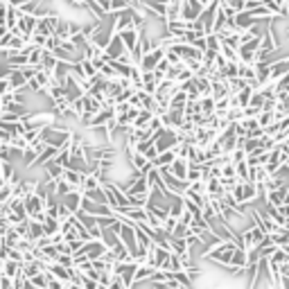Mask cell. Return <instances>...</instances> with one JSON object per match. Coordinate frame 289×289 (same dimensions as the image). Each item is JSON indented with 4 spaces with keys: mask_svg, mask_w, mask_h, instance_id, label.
<instances>
[{
    "mask_svg": "<svg viewBox=\"0 0 289 289\" xmlns=\"http://www.w3.org/2000/svg\"><path fill=\"white\" fill-rule=\"evenodd\" d=\"M23 289H36V287H34V285H32V280L27 278V283H25V287H23Z\"/></svg>",
    "mask_w": 289,
    "mask_h": 289,
    "instance_id": "cell-18",
    "label": "cell"
},
{
    "mask_svg": "<svg viewBox=\"0 0 289 289\" xmlns=\"http://www.w3.org/2000/svg\"><path fill=\"white\" fill-rule=\"evenodd\" d=\"M0 289H16L14 280L7 278V276H0Z\"/></svg>",
    "mask_w": 289,
    "mask_h": 289,
    "instance_id": "cell-17",
    "label": "cell"
},
{
    "mask_svg": "<svg viewBox=\"0 0 289 289\" xmlns=\"http://www.w3.org/2000/svg\"><path fill=\"white\" fill-rule=\"evenodd\" d=\"M253 93H255V88H251V86H247L244 91H240L235 95V100H237V104H240L242 108H247L249 104H251V97H253Z\"/></svg>",
    "mask_w": 289,
    "mask_h": 289,
    "instance_id": "cell-10",
    "label": "cell"
},
{
    "mask_svg": "<svg viewBox=\"0 0 289 289\" xmlns=\"http://www.w3.org/2000/svg\"><path fill=\"white\" fill-rule=\"evenodd\" d=\"M61 201L77 215L81 210V204H84V192H81V190H72V192H68L66 197H61Z\"/></svg>",
    "mask_w": 289,
    "mask_h": 289,
    "instance_id": "cell-4",
    "label": "cell"
},
{
    "mask_svg": "<svg viewBox=\"0 0 289 289\" xmlns=\"http://www.w3.org/2000/svg\"><path fill=\"white\" fill-rule=\"evenodd\" d=\"M154 115H156V113H151L149 108H143V111H140V115H138V118H136L134 127H138V129H144V127H147V124L151 122V120H154Z\"/></svg>",
    "mask_w": 289,
    "mask_h": 289,
    "instance_id": "cell-11",
    "label": "cell"
},
{
    "mask_svg": "<svg viewBox=\"0 0 289 289\" xmlns=\"http://www.w3.org/2000/svg\"><path fill=\"white\" fill-rule=\"evenodd\" d=\"M228 5L233 7V9L240 14V11H244L247 9V0H228Z\"/></svg>",
    "mask_w": 289,
    "mask_h": 289,
    "instance_id": "cell-16",
    "label": "cell"
},
{
    "mask_svg": "<svg viewBox=\"0 0 289 289\" xmlns=\"http://www.w3.org/2000/svg\"><path fill=\"white\" fill-rule=\"evenodd\" d=\"M269 262H273V264H285V262H289V255L285 253V249H278V251L273 253L271 257H269Z\"/></svg>",
    "mask_w": 289,
    "mask_h": 289,
    "instance_id": "cell-14",
    "label": "cell"
},
{
    "mask_svg": "<svg viewBox=\"0 0 289 289\" xmlns=\"http://www.w3.org/2000/svg\"><path fill=\"white\" fill-rule=\"evenodd\" d=\"M120 36H122V41H124L129 52H134L138 41H140V30H136V27L134 30H124V32H120Z\"/></svg>",
    "mask_w": 289,
    "mask_h": 289,
    "instance_id": "cell-7",
    "label": "cell"
},
{
    "mask_svg": "<svg viewBox=\"0 0 289 289\" xmlns=\"http://www.w3.org/2000/svg\"><path fill=\"white\" fill-rule=\"evenodd\" d=\"M170 172H172V174H174L177 179H181V181H187V172H190V161H187V158H181V156H179L177 161L172 163Z\"/></svg>",
    "mask_w": 289,
    "mask_h": 289,
    "instance_id": "cell-6",
    "label": "cell"
},
{
    "mask_svg": "<svg viewBox=\"0 0 289 289\" xmlns=\"http://www.w3.org/2000/svg\"><path fill=\"white\" fill-rule=\"evenodd\" d=\"M124 9H129V0H111V14H120Z\"/></svg>",
    "mask_w": 289,
    "mask_h": 289,
    "instance_id": "cell-15",
    "label": "cell"
},
{
    "mask_svg": "<svg viewBox=\"0 0 289 289\" xmlns=\"http://www.w3.org/2000/svg\"><path fill=\"white\" fill-rule=\"evenodd\" d=\"M23 273V262H16V260H9V257H2L0 262V276H7V278H18Z\"/></svg>",
    "mask_w": 289,
    "mask_h": 289,
    "instance_id": "cell-3",
    "label": "cell"
},
{
    "mask_svg": "<svg viewBox=\"0 0 289 289\" xmlns=\"http://www.w3.org/2000/svg\"><path fill=\"white\" fill-rule=\"evenodd\" d=\"M134 14H136L134 7H129V9H124V11H120V14H115V34L124 32V30H134V27H136Z\"/></svg>",
    "mask_w": 289,
    "mask_h": 289,
    "instance_id": "cell-2",
    "label": "cell"
},
{
    "mask_svg": "<svg viewBox=\"0 0 289 289\" xmlns=\"http://www.w3.org/2000/svg\"><path fill=\"white\" fill-rule=\"evenodd\" d=\"M280 249H285V253L289 255V244H285V247H280Z\"/></svg>",
    "mask_w": 289,
    "mask_h": 289,
    "instance_id": "cell-19",
    "label": "cell"
},
{
    "mask_svg": "<svg viewBox=\"0 0 289 289\" xmlns=\"http://www.w3.org/2000/svg\"><path fill=\"white\" fill-rule=\"evenodd\" d=\"M124 52H127V45H124L122 36L115 34V36L111 38V43L107 45V50H104V57H107V61H115V59H120Z\"/></svg>",
    "mask_w": 289,
    "mask_h": 289,
    "instance_id": "cell-1",
    "label": "cell"
},
{
    "mask_svg": "<svg viewBox=\"0 0 289 289\" xmlns=\"http://www.w3.org/2000/svg\"><path fill=\"white\" fill-rule=\"evenodd\" d=\"M235 170H237V179H242V181H251V165H249V161L237 163Z\"/></svg>",
    "mask_w": 289,
    "mask_h": 289,
    "instance_id": "cell-12",
    "label": "cell"
},
{
    "mask_svg": "<svg viewBox=\"0 0 289 289\" xmlns=\"http://www.w3.org/2000/svg\"><path fill=\"white\" fill-rule=\"evenodd\" d=\"M271 242L276 244V247H285V244H289V228L287 226H280V228L271 235Z\"/></svg>",
    "mask_w": 289,
    "mask_h": 289,
    "instance_id": "cell-9",
    "label": "cell"
},
{
    "mask_svg": "<svg viewBox=\"0 0 289 289\" xmlns=\"http://www.w3.org/2000/svg\"><path fill=\"white\" fill-rule=\"evenodd\" d=\"M179 217H174V215H170L165 221H163V230H165L167 235H174V230H177V226H179Z\"/></svg>",
    "mask_w": 289,
    "mask_h": 289,
    "instance_id": "cell-13",
    "label": "cell"
},
{
    "mask_svg": "<svg viewBox=\"0 0 289 289\" xmlns=\"http://www.w3.org/2000/svg\"><path fill=\"white\" fill-rule=\"evenodd\" d=\"M230 95L228 81L226 79H213V97L215 100H224V97Z\"/></svg>",
    "mask_w": 289,
    "mask_h": 289,
    "instance_id": "cell-8",
    "label": "cell"
},
{
    "mask_svg": "<svg viewBox=\"0 0 289 289\" xmlns=\"http://www.w3.org/2000/svg\"><path fill=\"white\" fill-rule=\"evenodd\" d=\"M179 158V149L174 147V149H167L163 151V154H158V158L154 161V167L156 170H165V167H172V163Z\"/></svg>",
    "mask_w": 289,
    "mask_h": 289,
    "instance_id": "cell-5",
    "label": "cell"
}]
</instances>
